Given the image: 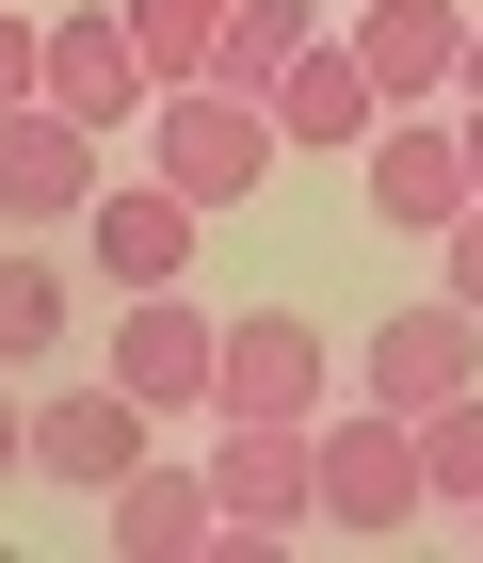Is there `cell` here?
<instances>
[{"label":"cell","mask_w":483,"mask_h":563,"mask_svg":"<svg viewBox=\"0 0 483 563\" xmlns=\"http://www.w3.org/2000/svg\"><path fill=\"white\" fill-rule=\"evenodd\" d=\"M307 516L339 531V548H387V531L436 516V483H419V419H387V402H322L307 419Z\"/></svg>","instance_id":"obj_1"},{"label":"cell","mask_w":483,"mask_h":563,"mask_svg":"<svg viewBox=\"0 0 483 563\" xmlns=\"http://www.w3.org/2000/svg\"><path fill=\"white\" fill-rule=\"evenodd\" d=\"M210 563H259V548H290V531H322L307 516V419H226V451H210Z\"/></svg>","instance_id":"obj_2"},{"label":"cell","mask_w":483,"mask_h":563,"mask_svg":"<svg viewBox=\"0 0 483 563\" xmlns=\"http://www.w3.org/2000/svg\"><path fill=\"white\" fill-rule=\"evenodd\" d=\"M145 130H162V177L194 194V210H242V194L274 177V113H259V97H226V81H177Z\"/></svg>","instance_id":"obj_3"},{"label":"cell","mask_w":483,"mask_h":563,"mask_svg":"<svg viewBox=\"0 0 483 563\" xmlns=\"http://www.w3.org/2000/svg\"><path fill=\"white\" fill-rule=\"evenodd\" d=\"M354 371H371V402H387V419H436L451 387H483V306H451V290H419V306H387V322H371V354H354Z\"/></svg>","instance_id":"obj_4"},{"label":"cell","mask_w":483,"mask_h":563,"mask_svg":"<svg viewBox=\"0 0 483 563\" xmlns=\"http://www.w3.org/2000/svg\"><path fill=\"white\" fill-rule=\"evenodd\" d=\"M210 419H322V322L290 306H242L210 354Z\"/></svg>","instance_id":"obj_5"},{"label":"cell","mask_w":483,"mask_h":563,"mask_svg":"<svg viewBox=\"0 0 483 563\" xmlns=\"http://www.w3.org/2000/svg\"><path fill=\"white\" fill-rule=\"evenodd\" d=\"M354 65H371L387 113L451 97V81H468V0H354Z\"/></svg>","instance_id":"obj_6"},{"label":"cell","mask_w":483,"mask_h":563,"mask_svg":"<svg viewBox=\"0 0 483 563\" xmlns=\"http://www.w3.org/2000/svg\"><path fill=\"white\" fill-rule=\"evenodd\" d=\"M97 274H113V290H177V274H194V194H177V177H97Z\"/></svg>","instance_id":"obj_7"},{"label":"cell","mask_w":483,"mask_h":563,"mask_svg":"<svg viewBox=\"0 0 483 563\" xmlns=\"http://www.w3.org/2000/svg\"><path fill=\"white\" fill-rule=\"evenodd\" d=\"M97 210V130L81 113H0V225H81Z\"/></svg>","instance_id":"obj_8"},{"label":"cell","mask_w":483,"mask_h":563,"mask_svg":"<svg viewBox=\"0 0 483 563\" xmlns=\"http://www.w3.org/2000/svg\"><path fill=\"white\" fill-rule=\"evenodd\" d=\"M210 354H226V322H194L177 290H130V322H113V387H130L145 419H194V402H210Z\"/></svg>","instance_id":"obj_9"},{"label":"cell","mask_w":483,"mask_h":563,"mask_svg":"<svg viewBox=\"0 0 483 563\" xmlns=\"http://www.w3.org/2000/svg\"><path fill=\"white\" fill-rule=\"evenodd\" d=\"M33 467L65 483V499H113V483L145 467V402H130V387H65V402H33Z\"/></svg>","instance_id":"obj_10"},{"label":"cell","mask_w":483,"mask_h":563,"mask_svg":"<svg viewBox=\"0 0 483 563\" xmlns=\"http://www.w3.org/2000/svg\"><path fill=\"white\" fill-rule=\"evenodd\" d=\"M354 162H371V210H387V225H419V242L468 210V145H451V113H387Z\"/></svg>","instance_id":"obj_11"},{"label":"cell","mask_w":483,"mask_h":563,"mask_svg":"<svg viewBox=\"0 0 483 563\" xmlns=\"http://www.w3.org/2000/svg\"><path fill=\"white\" fill-rule=\"evenodd\" d=\"M48 113H81V130H130V113H162V81H145L130 16H65V33H48Z\"/></svg>","instance_id":"obj_12"},{"label":"cell","mask_w":483,"mask_h":563,"mask_svg":"<svg viewBox=\"0 0 483 563\" xmlns=\"http://www.w3.org/2000/svg\"><path fill=\"white\" fill-rule=\"evenodd\" d=\"M259 113H274V145H339V162H354L371 130H387V97H371V65H354V33H322L307 65H290V81L259 97Z\"/></svg>","instance_id":"obj_13"},{"label":"cell","mask_w":483,"mask_h":563,"mask_svg":"<svg viewBox=\"0 0 483 563\" xmlns=\"http://www.w3.org/2000/svg\"><path fill=\"white\" fill-rule=\"evenodd\" d=\"M210 467H130L113 499H97V548H130V563H210Z\"/></svg>","instance_id":"obj_14"},{"label":"cell","mask_w":483,"mask_h":563,"mask_svg":"<svg viewBox=\"0 0 483 563\" xmlns=\"http://www.w3.org/2000/svg\"><path fill=\"white\" fill-rule=\"evenodd\" d=\"M307 48H322V16H307V0H226V48H210V81H226V97H274L290 65H307Z\"/></svg>","instance_id":"obj_15"},{"label":"cell","mask_w":483,"mask_h":563,"mask_svg":"<svg viewBox=\"0 0 483 563\" xmlns=\"http://www.w3.org/2000/svg\"><path fill=\"white\" fill-rule=\"evenodd\" d=\"M48 339H65V258H33V242H0V371H33Z\"/></svg>","instance_id":"obj_16"},{"label":"cell","mask_w":483,"mask_h":563,"mask_svg":"<svg viewBox=\"0 0 483 563\" xmlns=\"http://www.w3.org/2000/svg\"><path fill=\"white\" fill-rule=\"evenodd\" d=\"M130 48H145V81H210V48H226V0H130Z\"/></svg>","instance_id":"obj_17"},{"label":"cell","mask_w":483,"mask_h":563,"mask_svg":"<svg viewBox=\"0 0 483 563\" xmlns=\"http://www.w3.org/2000/svg\"><path fill=\"white\" fill-rule=\"evenodd\" d=\"M419 483H436V499H483V387H451L436 419H419Z\"/></svg>","instance_id":"obj_18"},{"label":"cell","mask_w":483,"mask_h":563,"mask_svg":"<svg viewBox=\"0 0 483 563\" xmlns=\"http://www.w3.org/2000/svg\"><path fill=\"white\" fill-rule=\"evenodd\" d=\"M436 290H451V306H483V194L436 225Z\"/></svg>","instance_id":"obj_19"},{"label":"cell","mask_w":483,"mask_h":563,"mask_svg":"<svg viewBox=\"0 0 483 563\" xmlns=\"http://www.w3.org/2000/svg\"><path fill=\"white\" fill-rule=\"evenodd\" d=\"M33 97H48V33H33V16H0V113H33Z\"/></svg>","instance_id":"obj_20"},{"label":"cell","mask_w":483,"mask_h":563,"mask_svg":"<svg viewBox=\"0 0 483 563\" xmlns=\"http://www.w3.org/2000/svg\"><path fill=\"white\" fill-rule=\"evenodd\" d=\"M0 467H33V402H17V387H0Z\"/></svg>","instance_id":"obj_21"},{"label":"cell","mask_w":483,"mask_h":563,"mask_svg":"<svg viewBox=\"0 0 483 563\" xmlns=\"http://www.w3.org/2000/svg\"><path fill=\"white\" fill-rule=\"evenodd\" d=\"M451 145H468V194H483V81H468V113H451Z\"/></svg>","instance_id":"obj_22"},{"label":"cell","mask_w":483,"mask_h":563,"mask_svg":"<svg viewBox=\"0 0 483 563\" xmlns=\"http://www.w3.org/2000/svg\"><path fill=\"white\" fill-rule=\"evenodd\" d=\"M468 81H483V0H468ZM468 81H451V97H468Z\"/></svg>","instance_id":"obj_23"},{"label":"cell","mask_w":483,"mask_h":563,"mask_svg":"<svg viewBox=\"0 0 483 563\" xmlns=\"http://www.w3.org/2000/svg\"><path fill=\"white\" fill-rule=\"evenodd\" d=\"M468 531H483V499H468Z\"/></svg>","instance_id":"obj_24"}]
</instances>
